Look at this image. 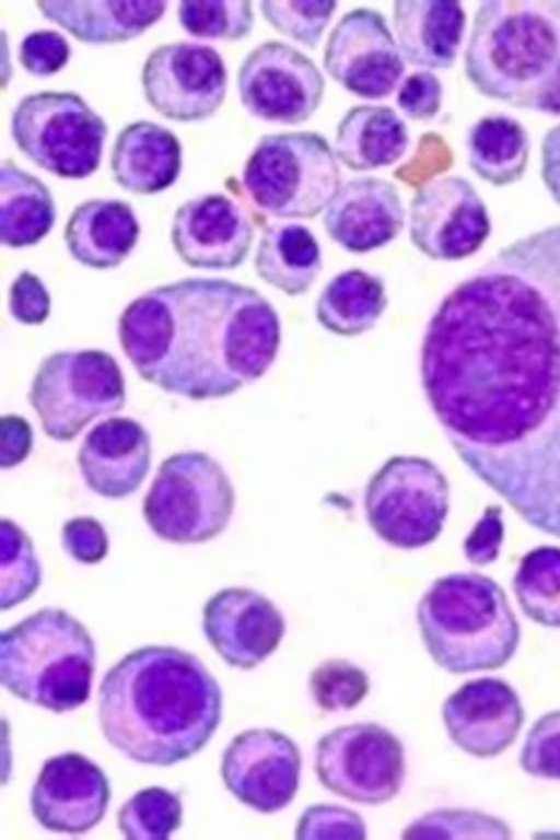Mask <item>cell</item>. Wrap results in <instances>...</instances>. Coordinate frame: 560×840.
Here are the masks:
<instances>
[{"label":"cell","mask_w":560,"mask_h":840,"mask_svg":"<svg viewBox=\"0 0 560 840\" xmlns=\"http://www.w3.org/2000/svg\"><path fill=\"white\" fill-rule=\"evenodd\" d=\"M420 372L463 463L560 538V223L504 246L444 298Z\"/></svg>","instance_id":"obj_1"},{"label":"cell","mask_w":560,"mask_h":840,"mask_svg":"<svg viewBox=\"0 0 560 840\" xmlns=\"http://www.w3.org/2000/svg\"><path fill=\"white\" fill-rule=\"evenodd\" d=\"M117 334L142 380L195 400L225 397L260 378L281 342L270 302L222 278H186L145 291L121 312Z\"/></svg>","instance_id":"obj_2"},{"label":"cell","mask_w":560,"mask_h":840,"mask_svg":"<svg viewBox=\"0 0 560 840\" xmlns=\"http://www.w3.org/2000/svg\"><path fill=\"white\" fill-rule=\"evenodd\" d=\"M222 714L221 689L192 654L173 646L137 649L104 676L98 720L128 758L170 766L198 752Z\"/></svg>","instance_id":"obj_3"},{"label":"cell","mask_w":560,"mask_h":840,"mask_svg":"<svg viewBox=\"0 0 560 840\" xmlns=\"http://www.w3.org/2000/svg\"><path fill=\"white\" fill-rule=\"evenodd\" d=\"M464 69L488 98L560 116V0L479 2Z\"/></svg>","instance_id":"obj_4"},{"label":"cell","mask_w":560,"mask_h":840,"mask_svg":"<svg viewBox=\"0 0 560 840\" xmlns=\"http://www.w3.org/2000/svg\"><path fill=\"white\" fill-rule=\"evenodd\" d=\"M417 618L428 652L453 674L504 666L521 639L505 592L479 572L435 580L419 603Z\"/></svg>","instance_id":"obj_5"},{"label":"cell","mask_w":560,"mask_h":840,"mask_svg":"<svg viewBox=\"0 0 560 840\" xmlns=\"http://www.w3.org/2000/svg\"><path fill=\"white\" fill-rule=\"evenodd\" d=\"M95 646L85 627L59 608H43L0 638V680L16 697L55 712L90 697Z\"/></svg>","instance_id":"obj_6"},{"label":"cell","mask_w":560,"mask_h":840,"mask_svg":"<svg viewBox=\"0 0 560 840\" xmlns=\"http://www.w3.org/2000/svg\"><path fill=\"white\" fill-rule=\"evenodd\" d=\"M334 149L314 131L268 133L247 158L240 184H229L249 217L312 219L341 186Z\"/></svg>","instance_id":"obj_7"},{"label":"cell","mask_w":560,"mask_h":840,"mask_svg":"<svg viewBox=\"0 0 560 840\" xmlns=\"http://www.w3.org/2000/svg\"><path fill=\"white\" fill-rule=\"evenodd\" d=\"M234 489L219 463L188 451L164 459L143 501L153 533L175 544L203 542L221 534L234 509Z\"/></svg>","instance_id":"obj_8"},{"label":"cell","mask_w":560,"mask_h":840,"mask_svg":"<svg viewBox=\"0 0 560 840\" xmlns=\"http://www.w3.org/2000/svg\"><path fill=\"white\" fill-rule=\"evenodd\" d=\"M28 400L50 439L71 441L95 418L124 408V374L106 351H57L39 364Z\"/></svg>","instance_id":"obj_9"},{"label":"cell","mask_w":560,"mask_h":840,"mask_svg":"<svg viewBox=\"0 0 560 840\" xmlns=\"http://www.w3.org/2000/svg\"><path fill=\"white\" fill-rule=\"evenodd\" d=\"M19 150L61 178L82 179L101 162L107 125L77 93L43 91L24 96L10 122Z\"/></svg>","instance_id":"obj_10"},{"label":"cell","mask_w":560,"mask_h":840,"mask_svg":"<svg viewBox=\"0 0 560 840\" xmlns=\"http://www.w3.org/2000/svg\"><path fill=\"white\" fill-rule=\"evenodd\" d=\"M364 505L371 527L382 539L413 549L432 542L442 532L450 486L429 459L395 456L371 478Z\"/></svg>","instance_id":"obj_11"},{"label":"cell","mask_w":560,"mask_h":840,"mask_svg":"<svg viewBox=\"0 0 560 840\" xmlns=\"http://www.w3.org/2000/svg\"><path fill=\"white\" fill-rule=\"evenodd\" d=\"M315 771L327 790L343 798L382 804L402 785L404 747L389 730L375 723L340 726L317 742Z\"/></svg>","instance_id":"obj_12"},{"label":"cell","mask_w":560,"mask_h":840,"mask_svg":"<svg viewBox=\"0 0 560 840\" xmlns=\"http://www.w3.org/2000/svg\"><path fill=\"white\" fill-rule=\"evenodd\" d=\"M325 78L315 62L296 47L269 39L254 47L237 72L243 107L257 119L298 126L319 108Z\"/></svg>","instance_id":"obj_13"},{"label":"cell","mask_w":560,"mask_h":840,"mask_svg":"<svg viewBox=\"0 0 560 840\" xmlns=\"http://www.w3.org/2000/svg\"><path fill=\"white\" fill-rule=\"evenodd\" d=\"M141 84L144 97L161 116L176 121L205 120L221 107L228 71L211 46L179 40L160 45L147 57Z\"/></svg>","instance_id":"obj_14"},{"label":"cell","mask_w":560,"mask_h":840,"mask_svg":"<svg viewBox=\"0 0 560 840\" xmlns=\"http://www.w3.org/2000/svg\"><path fill=\"white\" fill-rule=\"evenodd\" d=\"M323 68L351 94L378 101L398 86L405 60L385 16L371 8H355L330 31Z\"/></svg>","instance_id":"obj_15"},{"label":"cell","mask_w":560,"mask_h":840,"mask_svg":"<svg viewBox=\"0 0 560 840\" xmlns=\"http://www.w3.org/2000/svg\"><path fill=\"white\" fill-rule=\"evenodd\" d=\"M412 245L436 260H458L476 253L491 232L478 191L462 176H442L419 186L409 205Z\"/></svg>","instance_id":"obj_16"},{"label":"cell","mask_w":560,"mask_h":840,"mask_svg":"<svg viewBox=\"0 0 560 840\" xmlns=\"http://www.w3.org/2000/svg\"><path fill=\"white\" fill-rule=\"evenodd\" d=\"M301 754L287 735L252 728L235 736L222 756L225 786L244 804L266 814L281 810L299 789Z\"/></svg>","instance_id":"obj_17"},{"label":"cell","mask_w":560,"mask_h":840,"mask_svg":"<svg viewBox=\"0 0 560 840\" xmlns=\"http://www.w3.org/2000/svg\"><path fill=\"white\" fill-rule=\"evenodd\" d=\"M252 221L245 208L226 195H201L177 208L171 229L172 244L191 268L234 269L250 250Z\"/></svg>","instance_id":"obj_18"},{"label":"cell","mask_w":560,"mask_h":840,"mask_svg":"<svg viewBox=\"0 0 560 840\" xmlns=\"http://www.w3.org/2000/svg\"><path fill=\"white\" fill-rule=\"evenodd\" d=\"M109 798V783L101 768L83 755L65 752L44 763L31 807L46 829L75 835L102 820Z\"/></svg>","instance_id":"obj_19"},{"label":"cell","mask_w":560,"mask_h":840,"mask_svg":"<svg viewBox=\"0 0 560 840\" xmlns=\"http://www.w3.org/2000/svg\"><path fill=\"white\" fill-rule=\"evenodd\" d=\"M203 632L231 666L250 669L279 645L285 623L281 611L264 595L230 587L215 593L203 607Z\"/></svg>","instance_id":"obj_20"},{"label":"cell","mask_w":560,"mask_h":840,"mask_svg":"<svg viewBox=\"0 0 560 840\" xmlns=\"http://www.w3.org/2000/svg\"><path fill=\"white\" fill-rule=\"evenodd\" d=\"M443 721L451 739L469 755L488 758L505 750L518 735L524 710L504 680L467 681L444 702Z\"/></svg>","instance_id":"obj_21"},{"label":"cell","mask_w":560,"mask_h":840,"mask_svg":"<svg viewBox=\"0 0 560 840\" xmlns=\"http://www.w3.org/2000/svg\"><path fill=\"white\" fill-rule=\"evenodd\" d=\"M397 187L375 176L342 183L323 214L328 236L348 252L362 254L395 240L405 225Z\"/></svg>","instance_id":"obj_22"},{"label":"cell","mask_w":560,"mask_h":840,"mask_svg":"<svg viewBox=\"0 0 560 840\" xmlns=\"http://www.w3.org/2000/svg\"><path fill=\"white\" fill-rule=\"evenodd\" d=\"M150 463V435L141 423L128 417L95 424L78 453L85 483L97 494L112 499L133 493L145 478Z\"/></svg>","instance_id":"obj_23"},{"label":"cell","mask_w":560,"mask_h":840,"mask_svg":"<svg viewBox=\"0 0 560 840\" xmlns=\"http://www.w3.org/2000/svg\"><path fill=\"white\" fill-rule=\"evenodd\" d=\"M392 21L405 61L430 71L453 67L466 27L460 2L397 0Z\"/></svg>","instance_id":"obj_24"},{"label":"cell","mask_w":560,"mask_h":840,"mask_svg":"<svg viewBox=\"0 0 560 840\" xmlns=\"http://www.w3.org/2000/svg\"><path fill=\"white\" fill-rule=\"evenodd\" d=\"M140 224L132 207L119 199H90L70 214L63 238L71 256L93 269L121 265L137 245Z\"/></svg>","instance_id":"obj_25"},{"label":"cell","mask_w":560,"mask_h":840,"mask_svg":"<svg viewBox=\"0 0 560 840\" xmlns=\"http://www.w3.org/2000/svg\"><path fill=\"white\" fill-rule=\"evenodd\" d=\"M182 144L167 128L138 120L124 127L110 154L115 182L137 195H153L171 187L182 170Z\"/></svg>","instance_id":"obj_26"},{"label":"cell","mask_w":560,"mask_h":840,"mask_svg":"<svg viewBox=\"0 0 560 840\" xmlns=\"http://www.w3.org/2000/svg\"><path fill=\"white\" fill-rule=\"evenodd\" d=\"M39 12L75 39L93 45L133 39L165 13L166 1H36Z\"/></svg>","instance_id":"obj_27"},{"label":"cell","mask_w":560,"mask_h":840,"mask_svg":"<svg viewBox=\"0 0 560 840\" xmlns=\"http://www.w3.org/2000/svg\"><path fill=\"white\" fill-rule=\"evenodd\" d=\"M410 144L405 120L384 105L350 107L339 120L334 142L338 162L353 172H369L399 161Z\"/></svg>","instance_id":"obj_28"},{"label":"cell","mask_w":560,"mask_h":840,"mask_svg":"<svg viewBox=\"0 0 560 840\" xmlns=\"http://www.w3.org/2000/svg\"><path fill=\"white\" fill-rule=\"evenodd\" d=\"M320 246L313 232L295 222L276 223L261 233L255 255L257 275L281 292H307L322 271Z\"/></svg>","instance_id":"obj_29"},{"label":"cell","mask_w":560,"mask_h":840,"mask_svg":"<svg viewBox=\"0 0 560 840\" xmlns=\"http://www.w3.org/2000/svg\"><path fill=\"white\" fill-rule=\"evenodd\" d=\"M465 147L469 167L493 186L515 184L525 175L530 139L525 127L512 116H482L468 128Z\"/></svg>","instance_id":"obj_30"},{"label":"cell","mask_w":560,"mask_h":840,"mask_svg":"<svg viewBox=\"0 0 560 840\" xmlns=\"http://www.w3.org/2000/svg\"><path fill=\"white\" fill-rule=\"evenodd\" d=\"M56 220L54 198L37 177L4 160L0 172V237L10 248L37 244Z\"/></svg>","instance_id":"obj_31"},{"label":"cell","mask_w":560,"mask_h":840,"mask_svg":"<svg viewBox=\"0 0 560 840\" xmlns=\"http://www.w3.org/2000/svg\"><path fill=\"white\" fill-rule=\"evenodd\" d=\"M387 305L383 280L362 269L335 276L316 302V318L327 330L340 336H357L371 329Z\"/></svg>","instance_id":"obj_32"},{"label":"cell","mask_w":560,"mask_h":840,"mask_svg":"<svg viewBox=\"0 0 560 840\" xmlns=\"http://www.w3.org/2000/svg\"><path fill=\"white\" fill-rule=\"evenodd\" d=\"M512 586L529 619L560 628V547L542 545L527 551L520 560Z\"/></svg>","instance_id":"obj_33"},{"label":"cell","mask_w":560,"mask_h":840,"mask_svg":"<svg viewBox=\"0 0 560 840\" xmlns=\"http://www.w3.org/2000/svg\"><path fill=\"white\" fill-rule=\"evenodd\" d=\"M177 16L191 36L224 42L247 37L255 22L253 2L248 0L180 1Z\"/></svg>","instance_id":"obj_34"},{"label":"cell","mask_w":560,"mask_h":840,"mask_svg":"<svg viewBox=\"0 0 560 840\" xmlns=\"http://www.w3.org/2000/svg\"><path fill=\"white\" fill-rule=\"evenodd\" d=\"M177 794L152 786L137 792L120 808L118 827L127 839L165 840L182 824Z\"/></svg>","instance_id":"obj_35"},{"label":"cell","mask_w":560,"mask_h":840,"mask_svg":"<svg viewBox=\"0 0 560 840\" xmlns=\"http://www.w3.org/2000/svg\"><path fill=\"white\" fill-rule=\"evenodd\" d=\"M1 609L27 599L40 583V567L33 544L14 522L0 525Z\"/></svg>","instance_id":"obj_36"},{"label":"cell","mask_w":560,"mask_h":840,"mask_svg":"<svg viewBox=\"0 0 560 840\" xmlns=\"http://www.w3.org/2000/svg\"><path fill=\"white\" fill-rule=\"evenodd\" d=\"M336 1L264 0L259 11L264 20L280 35L315 49L336 12Z\"/></svg>","instance_id":"obj_37"},{"label":"cell","mask_w":560,"mask_h":840,"mask_svg":"<svg viewBox=\"0 0 560 840\" xmlns=\"http://www.w3.org/2000/svg\"><path fill=\"white\" fill-rule=\"evenodd\" d=\"M308 687L314 702L323 710H350L368 695L370 681L366 673L343 658H329L316 666L310 675Z\"/></svg>","instance_id":"obj_38"},{"label":"cell","mask_w":560,"mask_h":840,"mask_svg":"<svg viewBox=\"0 0 560 840\" xmlns=\"http://www.w3.org/2000/svg\"><path fill=\"white\" fill-rule=\"evenodd\" d=\"M404 838H495L511 837L510 828L500 819L478 812L443 809L428 813L412 821Z\"/></svg>","instance_id":"obj_39"},{"label":"cell","mask_w":560,"mask_h":840,"mask_svg":"<svg viewBox=\"0 0 560 840\" xmlns=\"http://www.w3.org/2000/svg\"><path fill=\"white\" fill-rule=\"evenodd\" d=\"M520 763L535 777L560 780V710L539 718L524 742Z\"/></svg>","instance_id":"obj_40"},{"label":"cell","mask_w":560,"mask_h":840,"mask_svg":"<svg viewBox=\"0 0 560 840\" xmlns=\"http://www.w3.org/2000/svg\"><path fill=\"white\" fill-rule=\"evenodd\" d=\"M298 839H358L366 838L362 818L353 810L331 804L307 807L296 826Z\"/></svg>","instance_id":"obj_41"},{"label":"cell","mask_w":560,"mask_h":840,"mask_svg":"<svg viewBox=\"0 0 560 840\" xmlns=\"http://www.w3.org/2000/svg\"><path fill=\"white\" fill-rule=\"evenodd\" d=\"M71 48L57 31L38 30L22 39L19 61L28 73L49 77L59 72L69 61Z\"/></svg>","instance_id":"obj_42"},{"label":"cell","mask_w":560,"mask_h":840,"mask_svg":"<svg viewBox=\"0 0 560 840\" xmlns=\"http://www.w3.org/2000/svg\"><path fill=\"white\" fill-rule=\"evenodd\" d=\"M443 85L430 70L420 69L407 75L398 85L396 104L410 120L428 121L441 109Z\"/></svg>","instance_id":"obj_43"},{"label":"cell","mask_w":560,"mask_h":840,"mask_svg":"<svg viewBox=\"0 0 560 840\" xmlns=\"http://www.w3.org/2000/svg\"><path fill=\"white\" fill-rule=\"evenodd\" d=\"M51 300L46 285L30 270L21 271L9 291V311L24 325H39L50 313Z\"/></svg>","instance_id":"obj_44"},{"label":"cell","mask_w":560,"mask_h":840,"mask_svg":"<svg viewBox=\"0 0 560 840\" xmlns=\"http://www.w3.org/2000/svg\"><path fill=\"white\" fill-rule=\"evenodd\" d=\"M503 511L500 505H488L464 541L467 560L476 565L494 562L504 540Z\"/></svg>","instance_id":"obj_45"},{"label":"cell","mask_w":560,"mask_h":840,"mask_svg":"<svg viewBox=\"0 0 560 840\" xmlns=\"http://www.w3.org/2000/svg\"><path fill=\"white\" fill-rule=\"evenodd\" d=\"M62 542L77 561L93 564L108 550V538L102 524L92 517H75L62 528Z\"/></svg>","instance_id":"obj_46"},{"label":"cell","mask_w":560,"mask_h":840,"mask_svg":"<svg viewBox=\"0 0 560 840\" xmlns=\"http://www.w3.org/2000/svg\"><path fill=\"white\" fill-rule=\"evenodd\" d=\"M1 467L20 464L32 450L33 433L30 423L16 415L1 418Z\"/></svg>","instance_id":"obj_47"},{"label":"cell","mask_w":560,"mask_h":840,"mask_svg":"<svg viewBox=\"0 0 560 840\" xmlns=\"http://www.w3.org/2000/svg\"><path fill=\"white\" fill-rule=\"evenodd\" d=\"M540 161L544 184L553 200L560 205V124L545 133Z\"/></svg>","instance_id":"obj_48"}]
</instances>
